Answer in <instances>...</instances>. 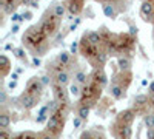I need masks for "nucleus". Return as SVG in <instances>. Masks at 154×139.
<instances>
[{"mask_svg":"<svg viewBox=\"0 0 154 139\" xmlns=\"http://www.w3.org/2000/svg\"><path fill=\"white\" fill-rule=\"evenodd\" d=\"M9 77H11V81H19V73L17 71H12L9 74Z\"/></svg>","mask_w":154,"mask_h":139,"instance_id":"nucleus-44","label":"nucleus"},{"mask_svg":"<svg viewBox=\"0 0 154 139\" xmlns=\"http://www.w3.org/2000/svg\"><path fill=\"white\" fill-rule=\"evenodd\" d=\"M19 30H20V25H19V23H14V25L11 27V34H17Z\"/></svg>","mask_w":154,"mask_h":139,"instance_id":"nucleus-41","label":"nucleus"},{"mask_svg":"<svg viewBox=\"0 0 154 139\" xmlns=\"http://www.w3.org/2000/svg\"><path fill=\"white\" fill-rule=\"evenodd\" d=\"M80 42V54L88 60V62H94V59H96V56L99 54V51H100V46L99 45H93L91 42H89L88 39H86V34L83 33V36H82V39L79 40Z\"/></svg>","mask_w":154,"mask_h":139,"instance_id":"nucleus-3","label":"nucleus"},{"mask_svg":"<svg viewBox=\"0 0 154 139\" xmlns=\"http://www.w3.org/2000/svg\"><path fill=\"white\" fill-rule=\"evenodd\" d=\"M143 124L146 128H154V113H145L143 115Z\"/></svg>","mask_w":154,"mask_h":139,"instance_id":"nucleus-26","label":"nucleus"},{"mask_svg":"<svg viewBox=\"0 0 154 139\" xmlns=\"http://www.w3.org/2000/svg\"><path fill=\"white\" fill-rule=\"evenodd\" d=\"M38 100H40L38 96L25 91V93H22L19 96V107L22 110H32V108H35L38 105Z\"/></svg>","mask_w":154,"mask_h":139,"instance_id":"nucleus-5","label":"nucleus"},{"mask_svg":"<svg viewBox=\"0 0 154 139\" xmlns=\"http://www.w3.org/2000/svg\"><path fill=\"white\" fill-rule=\"evenodd\" d=\"M89 79H91L93 82H96L97 85H100L102 88H103L105 85H108V76H106L103 67H96L94 71L89 74Z\"/></svg>","mask_w":154,"mask_h":139,"instance_id":"nucleus-8","label":"nucleus"},{"mask_svg":"<svg viewBox=\"0 0 154 139\" xmlns=\"http://www.w3.org/2000/svg\"><path fill=\"white\" fill-rule=\"evenodd\" d=\"M68 91H69V94H71L72 99H80L82 97V93H83V85L77 84V82H72L69 85V88H68Z\"/></svg>","mask_w":154,"mask_h":139,"instance_id":"nucleus-22","label":"nucleus"},{"mask_svg":"<svg viewBox=\"0 0 154 139\" xmlns=\"http://www.w3.org/2000/svg\"><path fill=\"white\" fill-rule=\"evenodd\" d=\"M40 79H42V82H43V85H45V87H49V85H53V77H51L49 74H43Z\"/></svg>","mask_w":154,"mask_h":139,"instance_id":"nucleus-32","label":"nucleus"},{"mask_svg":"<svg viewBox=\"0 0 154 139\" xmlns=\"http://www.w3.org/2000/svg\"><path fill=\"white\" fill-rule=\"evenodd\" d=\"M31 64H32V67H35V68H38L42 65V60H40V56H32V59H31Z\"/></svg>","mask_w":154,"mask_h":139,"instance_id":"nucleus-33","label":"nucleus"},{"mask_svg":"<svg viewBox=\"0 0 154 139\" xmlns=\"http://www.w3.org/2000/svg\"><path fill=\"white\" fill-rule=\"evenodd\" d=\"M83 122H85V121H83L80 116H74V118H72V127H74V130H79V128L82 127Z\"/></svg>","mask_w":154,"mask_h":139,"instance_id":"nucleus-29","label":"nucleus"},{"mask_svg":"<svg viewBox=\"0 0 154 139\" xmlns=\"http://www.w3.org/2000/svg\"><path fill=\"white\" fill-rule=\"evenodd\" d=\"M12 54H14L19 60H25V62H26V51H25L23 46L14 48V49H12Z\"/></svg>","mask_w":154,"mask_h":139,"instance_id":"nucleus-27","label":"nucleus"},{"mask_svg":"<svg viewBox=\"0 0 154 139\" xmlns=\"http://www.w3.org/2000/svg\"><path fill=\"white\" fill-rule=\"evenodd\" d=\"M54 82L59 84V85H62V87L69 85V82H71V76H69L68 70L65 68V70H62V71L56 73V74H54Z\"/></svg>","mask_w":154,"mask_h":139,"instance_id":"nucleus-16","label":"nucleus"},{"mask_svg":"<svg viewBox=\"0 0 154 139\" xmlns=\"http://www.w3.org/2000/svg\"><path fill=\"white\" fill-rule=\"evenodd\" d=\"M137 33H139V28L136 27V25H133V23H131V25H130V34L136 37V36H137Z\"/></svg>","mask_w":154,"mask_h":139,"instance_id":"nucleus-36","label":"nucleus"},{"mask_svg":"<svg viewBox=\"0 0 154 139\" xmlns=\"http://www.w3.org/2000/svg\"><path fill=\"white\" fill-rule=\"evenodd\" d=\"M131 65H133V62L128 54H120L117 57V67L120 71H131Z\"/></svg>","mask_w":154,"mask_h":139,"instance_id":"nucleus-18","label":"nucleus"},{"mask_svg":"<svg viewBox=\"0 0 154 139\" xmlns=\"http://www.w3.org/2000/svg\"><path fill=\"white\" fill-rule=\"evenodd\" d=\"M23 19H22V14H19V12L16 11L14 14H11V22H14V23H19V22H22Z\"/></svg>","mask_w":154,"mask_h":139,"instance_id":"nucleus-34","label":"nucleus"},{"mask_svg":"<svg viewBox=\"0 0 154 139\" xmlns=\"http://www.w3.org/2000/svg\"><path fill=\"white\" fill-rule=\"evenodd\" d=\"M37 2H38V0H37Z\"/></svg>","mask_w":154,"mask_h":139,"instance_id":"nucleus-48","label":"nucleus"},{"mask_svg":"<svg viewBox=\"0 0 154 139\" xmlns=\"http://www.w3.org/2000/svg\"><path fill=\"white\" fill-rule=\"evenodd\" d=\"M136 119V111L134 108H126V110H122L117 118H116V122H120V124H126V125H133Z\"/></svg>","mask_w":154,"mask_h":139,"instance_id":"nucleus-10","label":"nucleus"},{"mask_svg":"<svg viewBox=\"0 0 154 139\" xmlns=\"http://www.w3.org/2000/svg\"><path fill=\"white\" fill-rule=\"evenodd\" d=\"M22 19H23V20H31V19H32V12H31V11L22 12Z\"/></svg>","mask_w":154,"mask_h":139,"instance_id":"nucleus-35","label":"nucleus"},{"mask_svg":"<svg viewBox=\"0 0 154 139\" xmlns=\"http://www.w3.org/2000/svg\"><path fill=\"white\" fill-rule=\"evenodd\" d=\"M102 11H103L105 17H108V19H111V20L117 19L119 12H120L116 3H103V5H102Z\"/></svg>","mask_w":154,"mask_h":139,"instance_id":"nucleus-13","label":"nucleus"},{"mask_svg":"<svg viewBox=\"0 0 154 139\" xmlns=\"http://www.w3.org/2000/svg\"><path fill=\"white\" fill-rule=\"evenodd\" d=\"M43 90H45V85H43L40 77H35V76H34V77H31L26 82V91L31 93V94H35V96L40 97L43 94Z\"/></svg>","mask_w":154,"mask_h":139,"instance_id":"nucleus-7","label":"nucleus"},{"mask_svg":"<svg viewBox=\"0 0 154 139\" xmlns=\"http://www.w3.org/2000/svg\"><path fill=\"white\" fill-rule=\"evenodd\" d=\"M16 139H40V136L32 131H23V133H19L16 136Z\"/></svg>","mask_w":154,"mask_h":139,"instance_id":"nucleus-28","label":"nucleus"},{"mask_svg":"<svg viewBox=\"0 0 154 139\" xmlns=\"http://www.w3.org/2000/svg\"><path fill=\"white\" fill-rule=\"evenodd\" d=\"M29 6L35 9V8H38V2H37V0H31V3H29Z\"/></svg>","mask_w":154,"mask_h":139,"instance_id":"nucleus-46","label":"nucleus"},{"mask_svg":"<svg viewBox=\"0 0 154 139\" xmlns=\"http://www.w3.org/2000/svg\"><path fill=\"white\" fill-rule=\"evenodd\" d=\"M151 102V96L145 94V93H139L134 96V110H142L145 107H148V104Z\"/></svg>","mask_w":154,"mask_h":139,"instance_id":"nucleus-14","label":"nucleus"},{"mask_svg":"<svg viewBox=\"0 0 154 139\" xmlns=\"http://www.w3.org/2000/svg\"><path fill=\"white\" fill-rule=\"evenodd\" d=\"M151 99H152V100H151V102H149V104H152L151 107H154V97H151Z\"/></svg>","mask_w":154,"mask_h":139,"instance_id":"nucleus-47","label":"nucleus"},{"mask_svg":"<svg viewBox=\"0 0 154 139\" xmlns=\"http://www.w3.org/2000/svg\"><path fill=\"white\" fill-rule=\"evenodd\" d=\"M116 46H117V53L130 54L134 49V36H131L130 33L116 36Z\"/></svg>","mask_w":154,"mask_h":139,"instance_id":"nucleus-4","label":"nucleus"},{"mask_svg":"<svg viewBox=\"0 0 154 139\" xmlns=\"http://www.w3.org/2000/svg\"><path fill=\"white\" fill-rule=\"evenodd\" d=\"M140 16L146 23H154V0H143L140 5Z\"/></svg>","mask_w":154,"mask_h":139,"instance_id":"nucleus-6","label":"nucleus"},{"mask_svg":"<svg viewBox=\"0 0 154 139\" xmlns=\"http://www.w3.org/2000/svg\"><path fill=\"white\" fill-rule=\"evenodd\" d=\"M108 57H109V53L106 51L105 48H102L100 51H99V54L96 56L94 62H93L94 68H96V67H103V65H106V62H108Z\"/></svg>","mask_w":154,"mask_h":139,"instance_id":"nucleus-19","label":"nucleus"},{"mask_svg":"<svg viewBox=\"0 0 154 139\" xmlns=\"http://www.w3.org/2000/svg\"><path fill=\"white\" fill-rule=\"evenodd\" d=\"M72 81L77 82V84H80V85H86L89 82V74H86L83 70H79L77 68L72 74Z\"/></svg>","mask_w":154,"mask_h":139,"instance_id":"nucleus-21","label":"nucleus"},{"mask_svg":"<svg viewBox=\"0 0 154 139\" xmlns=\"http://www.w3.org/2000/svg\"><path fill=\"white\" fill-rule=\"evenodd\" d=\"M71 56H72L71 51H60V53L57 54V60L66 68V67L71 65Z\"/></svg>","mask_w":154,"mask_h":139,"instance_id":"nucleus-24","label":"nucleus"},{"mask_svg":"<svg viewBox=\"0 0 154 139\" xmlns=\"http://www.w3.org/2000/svg\"><path fill=\"white\" fill-rule=\"evenodd\" d=\"M6 102H8V91L6 90H0V105L6 107Z\"/></svg>","mask_w":154,"mask_h":139,"instance_id":"nucleus-30","label":"nucleus"},{"mask_svg":"<svg viewBox=\"0 0 154 139\" xmlns=\"http://www.w3.org/2000/svg\"><path fill=\"white\" fill-rule=\"evenodd\" d=\"M48 39L49 37L40 30V25L37 23L29 27L23 33L22 42H23V46L32 53V56H43L49 49Z\"/></svg>","mask_w":154,"mask_h":139,"instance_id":"nucleus-1","label":"nucleus"},{"mask_svg":"<svg viewBox=\"0 0 154 139\" xmlns=\"http://www.w3.org/2000/svg\"><path fill=\"white\" fill-rule=\"evenodd\" d=\"M17 82H19V81H9V82H8V90H11V91L16 90V88H17Z\"/></svg>","mask_w":154,"mask_h":139,"instance_id":"nucleus-37","label":"nucleus"},{"mask_svg":"<svg viewBox=\"0 0 154 139\" xmlns=\"http://www.w3.org/2000/svg\"><path fill=\"white\" fill-rule=\"evenodd\" d=\"M51 9H53V14L59 19H62L63 16H65V12L68 11V6H66V2H53L49 6Z\"/></svg>","mask_w":154,"mask_h":139,"instance_id":"nucleus-17","label":"nucleus"},{"mask_svg":"<svg viewBox=\"0 0 154 139\" xmlns=\"http://www.w3.org/2000/svg\"><path fill=\"white\" fill-rule=\"evenodd\" d=\"M148 94H149L151 97H154V81L149 82V85H148Z\"/></svg>","mask_w":154,"mask_h":139,"instance_id":"nucleus-39","label":"nucleus"},{"mask_svg":"<svg viewBox=\"0 0 154 139\" xmlns=\"http://www.w3.org/2000/svg\"><path fill=\"white\" fill-rule=\"evenodd\" d=\"M85 34H86V39L93 45H99V46L103 45V37L99 31H85Z\"/></svg>","mask_w":154,"mask_h":139,"instance_id":"nucleus-20","label":"nucleus"},{"mask_svg":"<svg viewBox=\"0 0 154 139\" xmlns=\"http://www.w3.org/2000/svg\"><path fill=\"white\" fill-rule=\"evenodd\" d=\"M53 93H54V99L59 100L60 104H69V91H66V88L65 87H62L59 84H53Z\"/></svg>","mask_w":154,"mask_h":139,"instance_id":"nucleus-9","label":"nucleus"},{"mask_svg":"<svg viewBox=\"0 0 154 139\" xmlns=\"http://www.w3.org/2000/svg\"><path fill=\"white\" fill-rule=\"evenodd\" d=\"M6 130H8V128H2V130H0V139H9V137H11Z\"/></svg>","mask_w":154,"mask_h":139,"instance_id":"nucleus-38","label":"nucleus"},{"mask_svg":"<svg viewBox=\"0 0 154 139\" xmlns=\"http://www.w3.org/2000/svg\"><path fill=\"white\" fill-rule=\"evenodd\" d=\"M83 3H85V0H66L68 12L71 16H79L83 11Z\"/></svg>","mask_w":154,"mask_h":139,"instance_id":"nucleus-12","label":"nucleus"},{"mask_svg":"<svg viewBox=\"0 0 154 139\" xmlns=\"http://www.w3.org/2000/svg\"><path fill=\"white\" fill-rule=\"evenodd\" d=\"M126 94V88L123 85H120L119 82H114L111 81V85H109V96L114 99V100H120L123 99Z\"/></svg>","mask_w":154,"mask_h":139,"instance_id":"nucleus-11","label":"nucleus"},{"mask_svg":"<svg viewBox=\"0 0 154 139\" xmlns=\"http://www.w3.org/2000/svg\"><path fill=\"white\" fill-rule=\"evenodd\" d=\"M12 73V67H11V60L8 59L6 54L0 56V76L2 77H6Z\"/></svg>","mask_w":154,"mask_h":139,"instance_id":"nucleus-15","label":"nucleus"},{"mask_svg":"<svg viewBox=\"0 0 154 139\" xmlns=\"http://www.w3.org/2000/svg\"><path fill=\"white\" fill-rule=\"evenodd\" d=\"M79 23H80V17H77V19H75V22H74V23L71 25V27H69V31H75V28L79 27Z\"/></svg>","mask_w":154,"mask_h":139,"instance_id":"nucleus-40","label":"nucleus"},{"mask_svg":"<svg viewBox=\"0 0 154 139\" xmlns=\"http://www.w3.org/2000/svg\"><path fill=\"white\" fill-rule=\"evenodd\" d=\"M60 20H62V19H59V17H56V16L53 14V9L48 8L46 12L43 14V17H42V20L38 22V25H40V30H42L48 37H53V36H56V34L59 33Z\"/></svg>","mask_w":154,"mask_h":139,"instance_id":"nucleus-2","label":"nucleus"},{"mask_svg":"<svg viewBox=\"0 0 154 139\" xmlns=\"http://www.w3.org/2000/svg\"><path fill=\"white\" fill-rule=\"evenodd\" d=\"M40 139H57V137H56L54 134H51V133L46 131V133H43V134L40 136Z\"/></svg>","mask_w":154,"mask_h":139,"instance_id":"nucleus-42","label":"nucleus"},{"mask_svg":"<svg viewBox=\"0 0 154 139\" xmlns=\"http://www.w3.org/2000/svg\"><path fill=\"white\" fill-rule=\"evenodd\" d=\"M69 51H71V54H77L80 51V42H72L71 43V46H69Z\"/></svg>","mask_w":154,"mask_h":139,"instance_id":"nucleus-31","label":"nucleus"},{"mask_svg":"<svg viewBox=\"0 0 154 139\" xmlns=\"http://www.w3.org/2000/svg\"><path fill=\"white\" fill-rule=\"evenodd\" d=\"M14 48H16V46L12 45V43H6V45H5V49H6V51H12Z\"/></svg>","mask_w":154,"mask_h":139,"instance_id":"nucleus-45","label":"nucleus"},{"mask_svg":"<svg viewBox=\"0 0 154 139\" xmlns=\"http://www.w3.org/2000/svg\"><path fill=\"white\" fill-rule=\"evenodd\" d=\"M89 111H91V107L80 104L79 107H77V116H80L83 121H88V118H89Z\"/></svg>","mask_w":154,"mask_h":139,"instance_id":"nucleus-25","label":"nucleus"},{"mask_svg":"<svg viewBox=\"0 0 154 139\" xmlns=\"http://www.w3.org/2000/svg\"><path fill=\"white\" fill-rule=\"evenodd\" d=\"M146 139H154V128H146Z\"/></svg>","mask_w":154,"mask_h":139,"instance_id":"nucleus-43","label":"nucleus"},{"mask_svg":"<svg viewBox=\"0 0 154 139\" xmlns=\"http://www.w3.org/2000/svg\"><path fill=\"white\" fill-rule=\"evenodd\" d=\"M11 125V115L6 110V107H2V111H0V128H8Z\"/></svg>","mask_w":154,"mask_h":139,"instance_id":"nucleus-23","label":"nucleus"}]
</instances>
